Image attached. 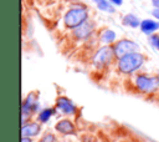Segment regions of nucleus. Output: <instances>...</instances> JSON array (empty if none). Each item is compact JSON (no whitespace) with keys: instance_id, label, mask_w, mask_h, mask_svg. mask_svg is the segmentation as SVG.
I'll list each match as a JSON object with an SVG mask.
<instances>
[{"instance_id":"1","label":"nucleus","mask_w":159,"mask_h":142,"mask_svg":"<svg viewBox=\"0 0 159 142\" xmlns=\"http://www.w3.org/2000/svg\"><path fill=\"white\" fill-rule=\"evenodd\" d=\"M145 60V55L135 51L117 60V69L123 75H133L144 65Z\"/></svg>"},{"instance_id":"2","label":"nucleus","mask_w":159,"mask_h":142,"mask_svg":"<svg viewBox=\"0 0 159 142\" xmlns=\"http://www.w3.org/2000/svg\"><path fill=\"white\" fill-rule=\"evenodd\" d=\"M88 16H89L88 9L84 5H81V6L78 5V6L71 7L63 15V26L66 29L73 30V29L78 27L80 25H82L83 22H86L88 20Z\"/></svg>"},{"instance_id":"3","label":"nucleus","mask_w":159,"mask_h":142,"mask_svg":"<svg viewBox=\"0 0 159 142\" xmlns=\"http://www.w3.org/2000/svg\"><path fill=\"white\" fill-rule=\"evenodd\" d=\"M135 88L145 95L153 93L157 88H159V82L157 76H150L147 73H135L133 76Z\"/></svg>"},{"instance_id":"4","label":"nucleus","mask_w":159,"mask_h":142,"mask_svg":"<svg viewBox=\"0 0 159 142\" xmlns=\"http://www.w3.org/2000/svg\"><path fill=\"white\" fill-rule=\"evenodd\" d=\"M113 60H116V57H114L112 45H104V46L99 47L92 56L93 66L97 70H102V69L109 66Z\"/></svg>"},{"instance_id":"5","label":"nucleus","mask_w":159,"mask_h":142,"mask_svg":"<svg viewBox=\"0 0 159 142\" xmlns=\"http://www.w3.org/2000/svg\"><path fill=\"white\" fill-rule=\"evenodd\" d=\"M37 92H30L22 102L21 106V123L25 125L30 122L31 115L39 110V101H37Z\"/></svg>"},{"instance_id":"6","label":"nucleus","mask_w":159,"mask_h":142,"mask_svg":"<svg viewBox=\"0 0 159 142\" xmlns=\"http://www.w3.org/2000/svg\"><path fill=\"white\" fill-rule=\"evenodd\" d=\"M113 52H114V57H116V61L122 59L123 56L128 55V54H132V52H135L138 50V44L129 40V39H120V40H117L113 45Z\"/></svg>"},{"instance_id":"7","label":"nucleus","mask_w":159,"mask_h":142,"mask_svg":"<svg viewBox=\"0 0 159 142\" xmlns=\"http://www.w3.org/2000/svg\"><path fill=\"white\" fill-rule=\"evenodd\" d=\"M94 30H96V24L92 20H87L78 27L73 29L71 32V36L76 41H87L89 40V37H92Z\"/></svg>"},{"instance_id":"8","label":"nucleus","mask_w":159,"mask_h":142,"mask_svg":"<svg viewBox=\"0 0 159 142\" xmlns=\"http://www.w3.org/2000/svg\"><path fill=\"white\" fill-rule=\"evenodd\" d=\"M56 110L58 112H61L62 115H67V116H72L77 112V107L76 105L66 96H60L56 100Z\"/></svg>"},{"instance_id":"9","label":"nucleus","mask_w":159,"mask_h":142,"mask_svg":"<svg viewBox=\"0 0 159 142\" xmlns=\"http://www.w3.org/2000/svg\"><path fill=\"white\" fill-rule=\"evenodd\" d=\"M56 131L60 132L61 135H65V136H68V135H76V127L73 125L72 121L67 120V118H63L61 121H58L55 126Z\"/></svg>"},{"instance_id":"10","label":"nucleus","mask_w":159,"mask_h":142,"mask_svg":"<svg viewBox=\"0 0 159 142\" xmlns=\"http://www.w3.org/2000/svg\"><path fill=\"white\" fill-rule=\"evenodd\" d=\"M41 131V125L39 122H27L22 125L21 127V136L22 137H35L40 133Z\"/></svg>"},{"instance_id":"11","label":"nucleus","mask_w":159,"mask_h":142,"mask_svg":"<svg viewBox=\"0 0 159 142\" xmlns=\"http://www.w3.org/2000/svg\"><path fill=\"white\" fill-rule=\"evenodd\" d=\"M140 30L142 32H144L145 35L150 36L153 35L157 30H159V21H155V20H152V19H145L140 22Z\"/></svg>"},{"instance_id":"12","label":"nucleus","mask_w":159,"mask_h":142,"mask_svg":"<svg viewBox=\"0 0 159 142\" xmlns=\"http://www.w3.org/2000/svg\"><path fill=\"white\" fill-rule=\"evenodd\" d=\"M98 41H101L104 45H113L117 40H116V32L111 29H103L99 32L98 36Z\"/></svg>"},{"instance_id":"13","label":"nucleus","mask_w":159,"mask_h":142,"mask_svg":"<svg viewBox=\"0 0 159 142\" xmlns=\"http://www.w3.org/2000/svg\"><path fill=\"white\" fill-rule=\"evenodd\" d=\"M140 20L134 15V14H127L122 17V25L123 26H127V27H132V29H135V27H139L140 26Z\"/></svg>"},{"instance_id":"14","label":"nucleus","mask_w":159,"mask_h":142,"mask_svg":"<svg viewBox=\"0 0 159 142\" xmlns=\"http://www.w3.org/2000/svg\"><path fill=\"white\" fill-rule=\"evenodd\" d=\"M96 6L101 10V11H104V12H108V14H113L116 11L113 4L109 1V0H92Z\"/></svg>"},{"instance_id":"15","label":"nucleus","mask_w":159,"mask_h":142,"mask_svg":"<svg viewBox=\"0 0 159 142\" xmlns=\"http://www.w3.org/2000/svg\"><path fill=\"white\" fill-rule=\"evenodd\" d=\"M55 113V108H43L42 111L39 112L37 115V120L40 123H46Z\"/></svg>"},{"instance_id":"16","label":"nucleus","mask_w":159,"mask_h":142,"mask_svg":"<svg viewBox=\"0 0 159 142\" xmlns=\"http://www.w3.org/2000/svg\"><path fill=\"white\" fill-rule=\"evenodd\" d=\"M148 41L153 49L159 51V34H153V35L148 36Z\"/></svg>"},{"instance_id":"17","label":"nucleus","mask_w":159,"mask_h":142,"mask_svg":"<svg viewBox=\"0 0 159 142\" xmlns=\"http://www.w3.org/2000/svg\"><path fill=\"white\" fill-rule=\"evenodd\" d=\"M39 142H56V137L52 133H45Z\"/></svg>"},{"instance_id":"18","label":"nucleus","mask_w":159,"mask_h":142,"mask_svg":"<svg viewBox=\"0 0 159 142\" xmlns=\"http://www.w3.org/2000/svg\"><path fill=\"white\" fill-rule=\"evenodd\" d=\"M113 5H116V6H119V5H122V2H123V0H109Z\"/></svg>"},{"instance_id":"19","label":"nucleus","mask_w":159,"mask_h":142,"mask_svg":"<svg viewBox=\"0 0 159 142\" xmlns=\"http://www.w3.org/2000/svg\"><path fill=\"white\" fill-rule=\"evenodd\" d=\"M152 5L155 9H159V0H152Z\"/></svg>"},{"instance_id":"20","label":"nucleus","mask_w":159,"mask_h":142,"mask_svg":"<svg viewBox=\"0 0 159 142\" xmlns=\"http://www.w3.org/2000/svg\"><path fill=\"white\" fill-rule=\"evenodd\" d=\"M153 16L159 20V9H154V10H153Z\"/></svg>"},{"instance_id":"21","label":"nucleus","mask_w":159,"mask_h":142,"mask_svg":"<svg viewBox=\"0 0 159 142\" xmlns=\"http://www.w3.org/2000/svg\"><path fill=\"white\" fill-rule=\"evenodd\" d=\"M21 142H32V140L30 137H22L21 138Z\"/></svg>"},{"instance_id":"22","label":"nucleus","mask_w":159,"mask_h":142,"mask_svg":"<svg viewBox=\"0 0 159 142\" xmlns=\"http://www.w3.org/2000/svg\"><path fill=\"white\" fill-rule=\"evenodd\" d=\"M157 77H158V82H159V72H158V75H157Z\"/></svg>"}]
</instances>
